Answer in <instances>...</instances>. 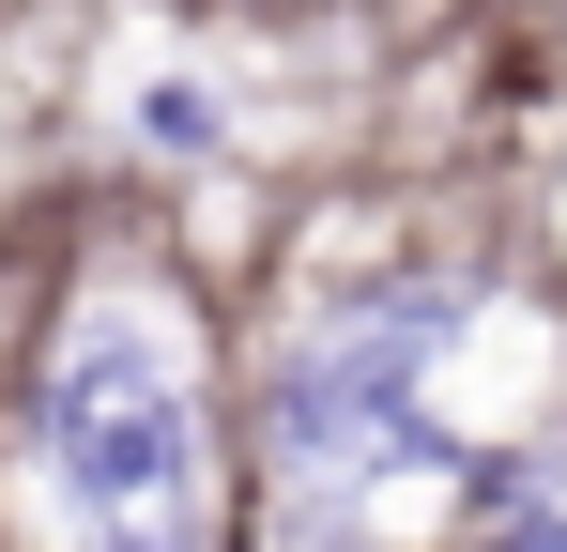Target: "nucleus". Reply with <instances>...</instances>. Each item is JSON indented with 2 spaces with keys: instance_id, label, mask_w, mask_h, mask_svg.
I'll return each instance as SVG.
<instances>
[{
  "instance_id": "f257e3e1",
  "label": "nucleus",
  "mask_w": 567,
  "mask_h": 552,
  "mask_svg": "<svg viewBox=\"0 0 567 552\" xmlns=\"http://www.w3.org/2000/svg\"><path fill=\"white\" fill-rule=\"evenodd\" d=\"M31 476L78 552H215V430L138 307H78L31 368Z\"/></svg>"
},
{
  "instance_id": "f03ea898",
  "label": "nucleus",
  "mask_w": 567,
  "mask_h": 552,
  "mask_svg": "<svg viewBox=\"0 0 567 552\" xmlns=\"http://www.w3.org/2000/svg\"><path fill=\"white\" fill-rule=\"evenodd\" d=\"M445 323H461V292H383V307H353L338 338H307L277 368V476L291 491H353L383 460H414V384L445 354Z\"/></svg>"
},
{
  "instance_id": "7ed1b4c3",
  "label": "nucleus",
  "mask_w": 567,
  "mask_h": 552,
  "mask_svg": "<svg viewBox=\"0 0 567 552\" xmlns=\"http://www.w3.org/2000/svg\"><path fill=\"white\" fill-rule=\"evenodd\" d=\"M491 552H567V460H491Z\"/></svg>"
}]
</instances>
